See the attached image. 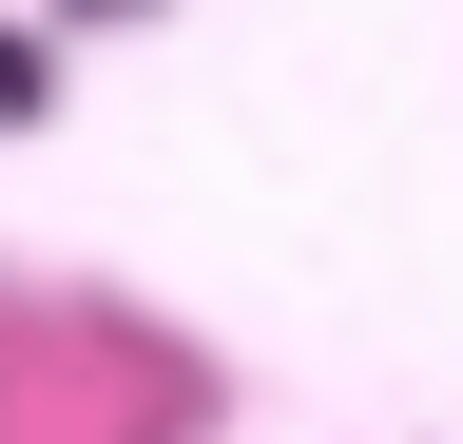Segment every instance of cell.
Returning <instances> with one entry per match:
<instances>
[{"mask_svg": "<svg viewBox=\"0 0 463 444\" xmlns=\"http://www.w3.org/2000/svg\"><path fill=\"white\" fill-rule=\"evenodd\" d=\"M0 117H39V39H0Z\"/></svg>", "mask_w": 463, "mask_h": 444, "instance_id": "obj_1", "label": "cell"}]
</instances>
